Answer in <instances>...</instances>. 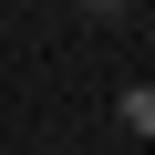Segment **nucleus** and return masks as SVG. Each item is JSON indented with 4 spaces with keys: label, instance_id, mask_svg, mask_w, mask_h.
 I'll return each instance as SVG.
<instances>
[{
    "label": "nucleus",
    "instance_id": "2",
    "mask_svg": "<svg viewBox=\"0 0 155 155\" xmlns=\"http://www.w3.org/2000/svg\"><path fill=\"white\" fill-rule=\"evenodd\" d=\"M72 11H83V21H124V0H72Z\"/></svg>",
    "mask_w": 155,
    "mask_h": 155
},
{
    "label": "nucleus",
    "instance_id": "1",
    "mask_svg": "<svg viewBox=\"0 0 155 155\" xmlns=\"http://www.w3.org/2000/svg\"><path fill=\"white\" fill-rule=\"evenodd\" d=\"M124 124H134V134H155V83H134V93H124Z\"/></svg>",
    "mask_w": 155,
    "mask_h": 155
}]
</instances>
